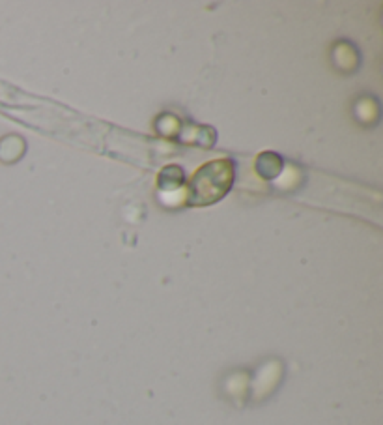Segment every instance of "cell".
I'll list each match as a JSON object with an SVG mask.
<instances>
[{
	"instance_id": "cell-2",
	"label": "cell",
	"mask_w": 383,
	"mask_h": 425,
	"mask_svg": "<svg viewBox=\"0 0 383 425\" xmlns=\"http://www.w3.org/2000/svg\"><path fill=\"white\" fill-rule=\"evenodd\" d=\"M159 188L163 191H176L179 190V185L184 184V171L179 169L178 165H169L161 171L157 178Z\"/></svg>"
},
{
	"instance_id": "cell-3",
	"label": "cell",
	"mask_w": 383,
	"mask_h": 425,
	"mask_svg": "<svg viewBox=\"0 0 383 425\" xmlns=\"http://www.w3.org/2000/svg\"><path fill=\"white\" fill-rule=\"evenodd\" d=\"M256 171L262 176H266V178H273V176L281 173V158L277 154H271V152L262 154L258 161H256Z\"/></svg>"
},
{
	"instance_id": "cell-1",
	"label": "cell",
	"mask_w": 383,
	"mask_h": 425,
	"mask_svg": "<svg viewBox=\"0 0 383 425\" xmlns=\"http://www.w3.org/2000/svg\"><path fill=\"white\" fill-rule=\"evenodd\" d=\"M234 180V163L230 159H215L200 167L187 188V203L193 206H208L226 195Z\"/></svg>"
}]
</instances>
